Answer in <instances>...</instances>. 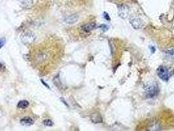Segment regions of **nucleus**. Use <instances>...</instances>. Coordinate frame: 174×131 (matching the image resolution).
I'll use <instances>...</instances> for the list:
<instances>
[{"label":"nucleus","instance_id":"f257e3e1","mask_svg":"<svg viewBox=\"0 0 174 131\" xmlns=\"http://www.w3.org/2000/svg\"><path fill=\"white\" fill-rule=\"evenodd\" d=\"M145 96L147 98H152L157 96L158 93V88L157 85L155 83H149L144 87Z\"/></svg>","mask_w":174,"mask_h":131},{"label":"nucleus","instance_id":"f03ea898","mask_svg":"<svg viewBox=\"0 0 174 131\" xmlns=\"http://www.w3.org/2000/svg\"><path fill=\"white\" fill-rule=\"evenodd\" d=\"M35 35L32 32H26L21 36V40L24 45H31L35 41Z\"/></svg>","mask_w":174,"mask_h":131},{"label":"nucleus","instance_id":"7ed1b4c3","mask_svg":"<svg viewBox=\"0 0 174 131\" xmlns=\"http://www.w3.org/2000/svg\"><path fill=\"white\" fill-rule=\"evenodd\" d=\"M157 74L162 80L168 81L169 80V75L167 69L163 66H160L157 69Z\"/></svg>","mask_w":174,"mask_h":131},{"label":"nucleus","instance_id":"20e7f679","mask_svg":"<svg viewBox=\"0 0 174 131\" xmlns=\"http://www.w3.org/2000/svg\"><path fill=\"white\" fill-rule=\"evenodd\" d=\"M130 14V9L126 5H122L118 7V15L123 19H126Z\"/></svg>","mask_w":174,"mask_h":131},{"label":"nucleus","instance_id":"39448f33","mask_svg":"<svg viewBox=\"0 0 174 131\" xmlns=\"http://www.w3.org/2000/svg\"><path fill=\"white\" fill-rule=\"evenodd\" d=\"M130 22L131 24V25H132L134 28L136 30L141 28L143 26V23L142 22V20L139 19H138V18H136V17L132 18V19L130 20Z\"/></svg>","mask_w":174,"mask_h":131},{"label":"nucleus","instance_id":"423d86ee","mask_svg":"<svg viewBox=\"0 0 174 131\" xmlns=\"http://www.w3.org/2000/svg\"><path fill=\"white\" fill-rule=\"evenodd\" d=\"M20 123L24 126H31L34 123V121L31 117H25L20 121Z\"/></svg>","mask_w":174,"mask_h":131},{"label":"nucleus","instance_id":"0eeeda50","mask_svg":"<svg viewBox=\"0 0 174 131\" xmlns=\"http://www.w3.org/2000/svg\"><path fill=\"white\" fill-rule=\"evenodd\" d=\"M96 27V24L94 22H91L89 24H85V25L82 26V30H83L84 32H89L92 30H93L94 29H95Z\"/></svg>","mask_w":174,"mask_h":131},{"label":"nucleus","instance_id":"6e6552de","mask_svg":"<svg viewBox=\"0 0 174 131\" xmlns=\"http://www.w3.org/2000/svg\"><path fill=\"white\" fill-rule=\"evenodd\" d=\"M78 20H79V17L77 16V15L73 14V15H71V16L68 17L67 19H66L65 22L69 24H73L77 22Z\"/></svg>","mask_w":174,"mask_h":131},{"label":"nucleus","instance_id":"1a4fd4ad","mask_svg":"<svg viewBox=\"0 0 174 131\" xmlns=\"http://www.w3.org/2000/svg\"><path fill=\"white\" fill-rule=\"evenodd\" d=\"M30 103L27 100H21V101L18 103L17 107L20 109H26L28 107Z\"/></svg>","mask_w":174,"mask_h":131},{"label":"nucleus","instance_id":"9d476101","mask_svg":"<svg viewBox=\"0 0 174 131\" xmlns=\"http://www.w3.org/2000/svg\"><path fill=\"white\" fill-rule=\"evenodd\" d=\"M91 120L92 121V122H94V123H101V122L102 121V117H101L99 114H95L92 115Z\"/></svg>","mask_w":174,"mask_h":131},{"label":"nucleus","instance_id":"9b49d317","mask_svg":"<svg viewBox=\"0 0 174 131\" xmlns=\"http://www.w3.org/2000/svg\"><path fill=\"white\" fill-rule=\"evenodd\" d=\"M20 3L23 7L30 8L33 4V1L32 0H20Z\"/></svg>","mask_w":174,"mask_h":131},{"label":"nucleus","instance_id":"f8f14e48","mask_svg":"<svg viewBox=\"0 0 174 131\" xmlns=\"http://www.w3.org/2000/svg\"><path fill=\"white\" fill-rule=\"evenodd\" d=\"M46 59H47V55L43 53L39 54L38 57H37V61H38V62H43V61H45Z\"/></svg>","mask_w":174,"mask_h":131},{"label":"nucleus","instance_id":"ddd939ff","mask_svg":"<svg viewBox=\"0 0 174 131\" xmlns=\"http://www.w3.org/2000/svg\"><path fill=\"white\" fill-rule=\"evenodd\" d=\"M43 124L47 127H52L53 125V122L51 119H45L43 121Z\"/></svg>","mask_w":174,"mask_h":131},{"label":"nucleus","instance_id":"4468645a","mask_svg":"<svg viewBox=\"0 0 174 131\" xmlns=\"http://www.w3.org/2000/svg\"><path fill=\"white\" fill-rule=\"evenodd\" d=\"M5 43V39L4 38L0 39V49L4 46Z\"/></svg>","mask_w":174,"mask_h":131},{"label":"nucleus","instance_id":"2eb2a0df","mask_svg":"<svg viewBox=\"0 0 174 131\" xmlns=\"http://www.w3.org/2000/svg\"><path fill=\"white\" fill-rule=\"evenodd\" d=\"M99 28L102 29L103 31H106V30H108V26L105 25V24H102V25L100 26Z\"/></svg>","mask_w":174,"mask_h":131},{"label":"nucleus","instance_id":"dca6fc26","mask_svg":"<svg viewBox=\"0 0 174 131\" xmlns=\"http://www.w3.org/2000/svg\"><path fill=\"white\" fill-rule=\"evenodd\" d=\"M166 54H170V55H174V50H170L166 52Z\"/></svg>","mask_w":174,"mask_h":131},{"label":"nucleus","instance_id":"f3484780","mask_svg":"<svg viewBox=\"0 0 174 131\" xmlns=\"http://www.w3.org/2000/svg\"><path fill=\"white\" fill-rule=\"evenodd\" d=\"M103 16H104V18L105 19H107V20H109L110 19V18H109V16L108 15V14L107 13H104V14H103Z\"/></svg>","mask_w":174,"mask_h":131},{"label":"nucleus","instance_id":"a211bd4d","mask_svg":"<svg viewBox=\"0 0 174 131\" xmlns=\"http://www.w3.org/2000/svg\"><path fill=\"white\" fill-rule=\"evenodd\" d=\"M151 52H152V53H155V47H151Z\"/></svg>","mask_w":174,"mask_h":131},{"label":"nucleus","instance_id":"6ab92c4d","mask_svg":"<svg viewBox=\"0 0 174 131\" xmlns=\"http://www.w3.org/2000/svg\"><path fill=\"white\" fill-rule=\"evenodd\" d=\"M41 82H42V83H43V84H44V85H45V86H46V87H48V88H49V87H48V85L47 84H46V83H45V82H44L43 81V80H41Z\"/></svg>","mask_w":174,"mask_h":131}]
</instances>
